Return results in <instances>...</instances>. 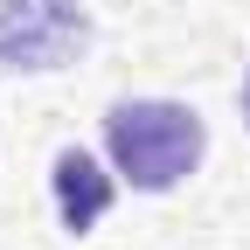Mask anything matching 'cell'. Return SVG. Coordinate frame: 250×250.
I'll use <instances>...</instances> for the list:
<instances>
[{
  "instance_id": "1",
  "label": "cell",
  "mask_w": 250,
  "mask_h": 250,
  "mask_svg": "<svg viewBox=\"0 0 250 250\" xmlns=\"http://www.w3.org/2000/svg\"><path fill=\"white\" fill-rule=\"evenodd\" d=\"M104 153H111V167H118L125 188L167 195V188H181L202 167L208 125L188 104H174V98H118L104 111Z\"/></svg>"
},
{
  "instance_id": "2",
  "label": "cell",
  "mask_w": 250,
  "mask_h": 250,
  "mask_svg": "<svg viewBox=\"0 0 250 250\" xmlns=\"http://www.w3.org/2000/svg\"><path fill=\"white\" fill-rule=\"evenodd\" d=\"M90 49L83 0H0V70H62Z\"/></svg>"
},
{
  "instance_id": "3",
  "label": "cell",
  "mask_w": 250,
  "mask_h": 250,
  "mask_svg": "<svg viewBox=\"0 0 250 250\" xmlns=\"http://www.w3.org/2000/svg\"><path fill=\"white\" fill-rule=\"evenodd\" d=\"M49 188H56V223L70 229V236H90V229H98V215L111 208V174L90 160L83 146H62V153H56Z\"/></svg>"
},
{
  "instance_id": "4",
  "label": "cell",
  "mask_w": 250,
  "mask_h": 250,
  "mask_svg": "<svg viewBox=\"0 0 250 250\" xmlns=\"http://www.w3.org/2000/svg\"><path fill=\"white\" fill-rule=\"evenodd\" d=\"M243 118H250V77H243Z\"/></svg>"
}]
</instances>
